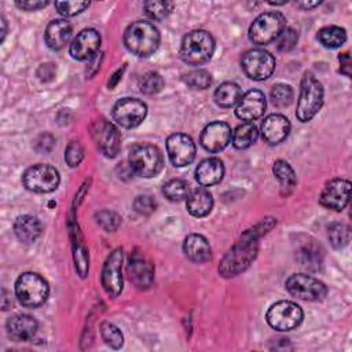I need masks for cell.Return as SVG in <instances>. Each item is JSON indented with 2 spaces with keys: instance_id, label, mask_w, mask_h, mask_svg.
<instances>
[{
  "instance_id": "17",
  "label": "cell",
  "mask_w": 352,
  "mask_h": 352,
  "mask_svg": "<svg viewBox=\"0 0 352 352\" xmlns=\"http://www.w3.org/2000/svg\"><path fill=\"white\" fill-rule=\"evenodd\" d=\"M231 136H232V132L228 124L223 121H214L208 124L202 129L199 142L205 150L210 153H217L227 147V144L231 140Z\"/></svg>"
},
{
  "instance_id": "11",
  "label": "cell",
  "mask_w": 352,
  "mask_h": 352,
  "mask_svg": "<svg viewBox=\"0 0 352 352\" xmlns=\"http://www.w3.org/2000/svg\"><path fill=\"white\" fill-rule=\"evenodd\" d=\"M286 290L292 296L307 301L323 300L327 294V287L323 282L305 274L292 275L286 280Z\"/></svg>"
},
{
  "instance_id": "43",
  "label": "cell",
  "mask_w": 352,
  "mask_h": 352,
  "mask_svg": "<svg viewBox=\"0 0 352 352\" xmlns=\"http://www.w3.org/2000/svg\"><path fill=\"white\" fill-rule=\"evenodd\" d=\"M82 157H84V150L78 142H72L65 150V160L67 165L72 168L78 166L80 162L82 161Z\"/></svg>"
},
{
  "instance_id": "14",
  "label": "cell",
  "mask_w": 352,
  "mask_h": 352,
  "mask_svg": "<svg viewBox=\"0 0 352 352\" xmlns=\"http://www.w3.org/2000/svg\"><path fill=\"white\" fill-rule=\"evenodd\" d=\"M122 249H114L106 258L102 268V286L110 297H117L122 290Z\"/></svg>"
},
{
  "instance_id": "12",
  "label": "cell",
  "mask_w": 352,
  "mask_h": 352,
  "mask_svg": "<svg viewBox=\"0 0 352 352\" xmlns=\"http://www.w3.org/2000/svg\"><path fill=\"white\" fill-rule=\"evenodd\" d=\"M147 116V106L136 98L120 99L113 107V118L122 128H135Z\"/></svg>"
},
{
  "instance_id": "10",
  "label": "cell",
  "mask_w": 352,
  "mask_h": 352,
  "mask_svg": "<svg viewBox=\"0 0 352 352\" xmlns=\"http://www.w3.org/2000/svg\"><path fill=\"white\" fill-rule=\"evenodd\" d=\"M245 74L256 81L267 80L275 70V58L265 50L253 48L243 54L241 60Z\"/></svg>"
},
{
  "instance_id": "3",
  "label": "cell",
  "mask_w": 352,
  "mask_h": 352,
  "mask_svg": "<svg viewBox=\"0 0 352 352\" xmlns=\"http://www.w3.org/2000/svg\"><path fill=\"white\" fill-rule=\"evenodd\" d=\"M322 104H323V87L320 81L311 72H307L301 80L296 116L301 122H308L322 109Z\"/></svg>"
},
{
  "instance_id": "27",
  "label": "cell",
  "mask_w": 352,
  "mask_h": 352,
  "mask_svg": "<svg viewBox=\"0 0 352 352\" xmlns=\"http://www.w3.org/2000/svg\"><path fill=\"white\" fill-rule=\"evenodd\" d=\"M183 250L184 254L194 263H205L208 260H210L212 252H210V246L209 242L206 241L205 236L199 235V234H191L184 239V245H183Z\"/></svg>"
},
{
  "instance_id": "18",
  "label": "cell",
  "mask_w": 352,
  "mask_h": 352,
  "mask_svg": "<svg viewBox=\"0 0 352 352\" xmlns=\"http://www.w3.org/2000/svg\"><path fill=\"white\" fill-rule=\"evenodd\" d=\"M128 274L131 280L139 289H147L154 280V267L151 261L139 250H135L129 256Z\"/></svg>"
},
{
  "instance_id": "20",
  "label": "cell",
  "mask_w": 352,
  "mask_h": 352,
  "mask_svg": "<svg viewBox=\"0 0 352 352\" xmlns=\"http://www.w3.org/2000/svg\"><path fill=\"white\" fill-rule=\"evenodd\" d=\"M265 96L258 89H250L241 96L235 114L239 120L252 122L253 120L261 117L265 111Z\"/></svg>"
},
{
  "instance_id": "6",
  "label": "cell",
  "mask_w": 352,
  "mask_h": 352,
  "mask_svg": "<svg viewBox=\"0 0 352 352\" xmlns=\"http://www.w3.org/2000/svg\"><path fill=\"white\" fill-rule=\"evenodd\" d=\"M50 293L47 280L34 272H25L15 282V294L19 302L25 307L41 305Z\"/></svg>"
},
{
  "instance_id": "44",
  "label": "cell",
  "mask_w": 352,
  "mask_h": 352,
  "mask_svg": "<svg viewBox=\"0 0 352 352\" xmlns=\"http://www.w3.org/2000/svg\"><path fill=\"white\" fill-rule=\"evenodd\" d=\"M297 38H298V36H297V32L294 30V29H292V28H285L282 32H280V34L278 36V44H276V47H278V50L279 51H290L294 45H296V43H297Z\"/></svg>"
},
{
  "instance_id": "33",
  "label": "cell",
  "mask_w": 352,
  "mask_h": 352,
  "mask_svg": "<svg viewBox=\"0 0 352 352\" xmlns=\"http://www.w3.org/2000/svg\"><path fill=\"white\" fill-rule=\"evenodd\" d=\"M327 238L333 248L336 249H342L349 243L351 239V230L346 224L344 223H333L329 226L327 230Z\"/></svg>"
},
{
  "instance_id": "37",
  "label": "cell",
  "mask_w": 352,
  "mask_h": 352,
  "mask_svg": "<svg viewBox=\"0 0 352 352\" xmlns=\"http://www.w3.org/2000/svg\"><path fill=\"white\" fill-rule=\"evenodd\" d=\"M293 96H294V92H293V88L289 84L279 82V84L274 85L272 89H271L272 103L278 107L289 106L293 100Z\"/></svg>"
},
{
  "instance_id": "31",
  "label": "cell",
  "mask_w": 352,
  "mask_h": 352,
  "mask_svg": "<svg viewBox=\"0 0 352 352\" xmlns=\"http://www.w3.org/2000/svg\"><path fill=\"white\" fill-rule=\"evenodd\" d=\"M318 40L326 48H338L346 40V33L340 26H324L318 32Z\"/></svg>"
},
{
  "instance_id": "13",
  "label": "cell",
  "mask_w": 352,
  "mask_h": 352,
  "mask_svg": "<svg viewBox=\"0 0 352 352\" xmlns=\"http://www.w3.org/2000/svg\"><path fill=\"white\" fill-rule=\"evenodd\" d=\"M91 136L106 157H116L120 151V132L107 120H98L91 125Z\"/></svg>"
},
{
  "instance_id": "8",
  "label": "cell",
  "mask_w": 352,
  "mask_h": 352,
  "mask_svg": "<svg viewBox=\"0 0 352 352\" xmlns=\"http://www.w3.org/2000/svg\"><path fill=\"white\" fill-rule=\"evenodd\" d=\"M302 309L293 301H278L267 312L268 324L279 331L296 329L302 320Z\"/></svg>"
},
{
  "instance_id": "7",
  "label": "cell",
  "mask_w": 352,
  "mask_h": 352,
  "mask_svg": "<svg viewBox=\"0 0 352 352\" xmlns=\"http://www.w3.org/2000/svg\"><path fill=\"white\" fill-rule=\"evenodd\" d=\"M286 19L283 14L278 11H270L260 14L249 28V38L257 45H265L280 34L285 29Z\"/></svg>"
},
{
  "instance_id": "24",
  "label": "cell",
  "mask_w": 352,
  "mask_h": 352,
  "mask_svg": "<svg viewBox=\"0 0 352 352\" xmlns=\"http://www.w3.org/2000/svg\"><path fill=\"white\" fill-rule=\"evenodd\" d=\"M224 175V165L219 158H206L195 169V179L202 187L217 184Z\"/></svg>"
},
{
  "instance_id": "16",
  "label": "cell",
  "mask_w": 352,
  "mask_h": 352,
  "mask_svg": "<svg viewBox=\"0 0 352 352\" xmlns=\"http://www.w3.org/2000/svg\"><path fill=\"white\" fill-rule=\"evenodd\" d=\"M351 183L345 179H333L326 183L319 197L320 204L331 210H342L349 201Z\"/></svg>"
},
{
  "instance_id": "49",
  "label": "cell",
  "mask_w": 352,
  "mask_h": 352,
  "mask_svg": "<svg viewBox=\"0 0 352 352\" xmlns=\"http://www.w3.org/2000/svg\"><path fill=\"white\" fill-rule=\"evenodd\" d=\"M1 23H3V38H4V36H6V21H4V18H1Z\"/></svg>"
},
{
  "instance_id": "1",
  "label": "cell",
  "mask_w": 352,
  "mask_h": 352,
  "mask_svg": "<svg viewBox=\"0 0 352 352\" xmlns=\"http://www.w3.org/2000/svg\"><path fill=\"white\" fill-rule=\"evenodd\" d=\"M161 41L158 29L146 21H138L129 25L124 33L125 47L140 58L153 55Z\"/></svg>"
},
{
  "instance_id": "41",
  "label": "cell",
  "mask_w": 352,
  "mask_h": 352,
  "mask_svg": "<svg viewBox=\"0 0 352 352\" xmlns=\"http://www.w3.org/2000/svg\"><path fill=\"white\" fill-rule=\"evenodd\" d=\"M89 6L88 1H56L55 8L63 16H73L82 12Z\"/></svg>"
},
{
  "instance_id": "15",
  "label": "cell",
  "mask_w": 352,
  "mask_h": 352,
  "mask_svg": "<svg viewBox=\"0 0 352 352\" xmlns=\"http://www.w3.org/2000/svg\"><path fill=\"white\" fill-rule=\"evenodd\" d=\"M166 151L175 166L190 165L195 158V144L184 133H173L166 139Z\"/></svg>"
},
{
  "instance_id": "2",
  "label": "cell",
  "mask_w": 352,
  "mask_h": 352,
  "mask_svg": "<svg viewBox=\"0 0 352 352\" xmlns=\"http://www.w3.org/2000/svg\"><path fill=\"white\" fill-rule=\"evenodd\" d=\"M258 243L254 239L242 238L234 248H231L219 264V272L224 278H231L243 272L256 258Z\"/></svg>"
},
{
  "instance_id": "36",
  "label": "cell",
  "mask_w": 352,
  "mask_h": 352,
  "mask_svg": "<svg viewBox=\"0 0 352 352\" xmlns=\"http://www.w3.org/2000/svg\"><path fill=\"white\" fill-rule=\"evenodd\" d=\"M146 15L153 21H161L169 15L173 8L170 1H146L143 4Z\"/></svg>"
},
{
  "instance_id": "47",
  "label": "cell",
  "mask_w": 352,
  "mask_h": 352,
  "mask_svg": "<svg viewBox=\"0 0 352 352\" xmlns=\"http://www.w3.org/2000/svg\"><path fill=\"white\" fill-rule=\"evenodd\" d=\"M338 60L341 63V72L349 77V66H351V60H349V55L348 54H342L338 56Z\"/></svg>"
},
{
  "instance_id": "48",
  "label": "cell",
  "mask_w": 352,
  "mask_h": 352,
  "mask_svg": "<svg viewBox=\"0 0 352 352\" xmlns=\"http://www.w3.org/2000/svg\"><path fill=\"white\" fill-rule=\"evenodd\" d=\"M319 4H320V1H302V3H297V6H298V7H301V8H307V10L314 8V7L319 6Z\"/></svg>"
},
{
  "instance_id": "30",
  "label": "cell",
  "mask_w": 352,
  "mask_h": 352,
  "mask_svg": "<svg viewBox=\"0 0 352 352\" xmlns=\"http://www.w3.org/2000/svg\"><path fill=\"white\" fill-rule=\"evenodd\" d=\"M242 91L235 82H223L214 91V102L220 107H231L239 102Z\"/></svg>"
},
{
  "instance_id": "29",
  "label": "cell",
  "mask_w": 352,
  "mask_h": 352,
  "mask_svg": "<svg viewBox=\"0 0 352 352\" xmlns=\"http://www.w3.org/2000/svg\"><path fill=\"white\" fill-rule=\"evenodd\" d=\"M258 138V131L253 122H243L235 128L232 132V144L235 148H248L256 143Z\"/></svg>"
},
{
  "instance_id": "21",
  "label": "cell",
  "mask_w": 352,
  "mask_h": 352,
  "mask_svg": "<svg viewBox=\"0 0 352 352\" xmlns=\"http://www.w3.org/2000/svg\"><path fill=\"white\" fill-rule=\"evenodd\" d=\"M8 336L14 341H30L37 331V320L26 314H16L7 320Z\"/></svg>"
},
{
  "instance_id": "5",
  "label": "cell",
  "mask_w": 352,
  "mask_h": 352,
  "mask_svg": "<svg viewBox=\"0 0 352 352\" xmlns=\"http://www.w3.org/2000/svg\"><path fill=\"white\" fill-rule=\"evenodd\" d=\"M128 162L132 173L142 177L157 176L164 168V157L158 147L153 144H136L131 148Z\"/></svg>"
},
{
  "instance_id": "35",
  "label": "cell",
  "mask_w": 352,
  "mask_h": 352,
  "mask_svg": "<svg viewBox=\"0 0 352 352\" xmlns=\"http://www.w3.org/2000/svg\"><path fill=\"white\" fill-rule=\"evenodd\" d=\"M100 334H102V338L104 340V342L114 349L121 348L124 344L122 333L120 331V329L117 326H114L110 322H103L100 324Z\"/></svg>"
},
{
  "instance_id": "39",
  "label": "cell",
  "mask_w": 352,
  "mask_h": 352,
  "mask_svg": "<svg viewBox=\"0 0 352 352\" xmlns=\"http://www.w3.org/2000/svg\"><path fill=\"white\" fill-rule=\"evenodd\" d=\"M164 87V78L157 72L146 73L140 80V91L146 95H154Z\"/></svg>"
},
{
  "instance_id": "32",
  "label": "cell",
  "mask_w": 352,
  "mask_h": 352,
  "mask_svg": "<svg viewBox=\"0 0 352 352\" xmlns=\"http://www.w3.org/2000/svg\"><path fill=\"white\" fill-rule=\"evenodd\" d=\"M272 172L275 175V177L278 179L279 184L282 188L286 190H292L296 186V173L293 170V168L283 160H278L274 162L272 166Z\"/></svg>"
},
{
  "instance_id": "23",
  "label": "cell",
  "mask_w": 352,
  "mask_h": 352,
  "mask_svg": "<svg viewBox=\"0 0 352 352\" xmlns=\"http://www.w3.org/2000/svg\"><path fill=\"white\" fill-rule=\"evenodd\" d=\"M72 33H73V29L67 21L55 19L47 25L44 32V40L51 50L58 51V50H62L69 43Z\"/></svg>"
},
{
  "instance_id": "4",
  "label": "cell",
  "mask_w": 352,
  "mask_h": 352,
  "mask_svg": "<svg viewBox=\"0 0 352 352\" xmlns=\"http://www.w3.org/2000/svg\"><path fill=\"white\" fill-rule=\"evenodd\" d=\"M214 52V40L206 30L198 29L187 33L180 45V58L187 65H202L208 62Z\"/></svg>"
},
{
  "instance_id": "22",
  "label": "cell",
  "mask_w": 352,
  "mask_h": 352,
  "mask_svg": "<svg viewBox=\"0 0 352 352\" xmlns=\"http://www.w3.org/2000/svg\"><path fill=\"white\" fill-rule=\"evenodd\" d=\"M290 131L289 120L282 114H270L261 124L263 139L270 144H278L286 139Z\"/></svg>"
},
{
  "instance_id": "40",
  "label": "cell",
  "mask_w": 352,
  "mask_h": 352,
  "mask_svg": "<svg viewBox=\"0 0 352 352\" xmlns=\"http://www.w3.org/2000/svg\"><path fill=\"white\" fill-rule=\"evenodd\" d=\"M95 219H96V223L106 231L111 232V231H116L121 223V217L113 212V210H107V209H103V210H99L96 212L95 214Z\"/></svg>"
},
{
  "instance_id": "9",
  "label": "cell",
  "mask_w": 352,
  "mask_h": 352,
  "mask_svg": "<svg viewBox=\"0 0 352 352\" xmlns=\"http://www.w3.org/2000/svg\"><path fill=\"white\" fill-rule=\"evenodd\" d=\"M59 173L58 170L45 164H37L28 168L22 176L23 186L33 192H51L59 186Z\"/></svg>"
},
{
  "instance_id": "19",
  "label": "cell",
  "mask_w": 352,
  "mask_h": 352,
  "mask_svg": "<svg viewBox=\"0 0 352 352\" xmlns=\"http://www.w3.org/2000/svg\"><path fill=\"white\" fill-rule=\"evenodd\" d=\"M100 47V34L95 29L81 30L70 44V55L77 60L91 59Z\"/></svg>"
},
{
  "instance_id": "45",
  "label": "cell",
  "mask_w": 352,
  "mask_h": 352,
  "mask_svg": "<svg viewBox=\"0 0 352 352\" xmlns=\"http://www.w3.org/2000/svg\"><path fill=\"white\" fill-rule=\"evenodd\" d=\"M155 206H157V204L151 195H146V194L138 195L133 201V208L140 214L153 213L155 210Z\"/></svg>"
},
{
  "instance_id": "38",
  "label": "cell",
  "mask_w": 352,
  "mask_h": 352,
  "mask_svg": "<svg viewBox=\"0 0 352 352\" xmlns=\"http://www.w3.org/2000/svg\"><path fill=\"white\" fill-rule=\"evenodd\" d=\"M184 82L192 89H205L210 85L212 77H210L209 72H206L204 69H197V70L188 72L184 76Z\"/></svg>"
},
{
  "instance_id": "26",
  "label": "cell",
  "mask_w": 352,
  "mask_h": 352,
  "mask_svg": "<svg viewBox=\"0 0 352 352\" xmlns=\"http://www.w3.org/2000/svg\"><path fill=\"white\" fill-rule=\"evenodd\" d=\"M187 210L194 217H204L213 208V197L205 187H198L187 195Z\"/></svg>"
},
{
  "instance_id": "25",
  "label": "cell",
  "mask_w": 352,
  "mask_h": 352,
  "mask_svg": "<svg viewBox=\"0 0 352 352\" xmlns=\"http://www.w3.org/2000/svg\"><path fill=\"white\" fill-rule=\"evenodd\" d=\"M41 221L32 214H22L16 217L14 223V232L16 238L23 243L34 242L41 234Z\"/></svg>"
},
{
  "instance_id": "34",
  "label": "cell",
  "mask_w": 352,
  "mask_h": 352,
  "mask_svg": "<svg viewBox=\"0 0 352 352\" xmlns=\"http://www.w3.org/2000/svg\"><path fill=\"white\" fill-rule=\"evenodd\" d=\"M162 192L169 201H180L187 198L188 184L182 179H172L164 184Z\"/></svg>"
},
{
  "instance_id": "46",
  "label": "cell",
  "mask_w": 352,
  "mask_h": 352,
  "mask_svg": "<svg viewBox=\"0 0 352 352\" xmlns=\"http://www.w3.org/2000/svg\"><path fill=\"white\" fill-rule=\"evenodd\" d=\"M48 3L47 1H38V0H25V1H16L15 6L25 10V11H36L38 8L45 7Z\"/></svg>"
},
{
  "instance_id": "28",
  "label": "cell",
  "mask_w": 352,
  "mask_h": 352,
  "mask_svg": "<svg viewBox=\"0 0 352 352\" xmlns=\"http://www.w3.org/2000/svg\"><path fill=\"white\" fill-rule=\"evenodd\" d=\"M297 261L300 263L301 267L309 270V271H318L322 264V253L320 249L314 243L308 242L302 245L297 250Z\"/></svg>"
},
{
  "instance_id": "42",
  "label": "cell",
  "mask_w": 352,
  "mask_h": 352,
  "mask_svg": "<svg viewBox=\"0 0 352 352\" xmlns=\"http://www.w3.org/2000/svg\"><path fill=\"white\" fill-rule=\"evenodd\" d=\"M74 248V263H76V270L78 271V274L84 278L88 272V254L87 250L84 248V245L78 241H76L73 243Z\"/></svg>"
}]
</instances>
